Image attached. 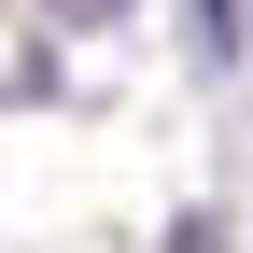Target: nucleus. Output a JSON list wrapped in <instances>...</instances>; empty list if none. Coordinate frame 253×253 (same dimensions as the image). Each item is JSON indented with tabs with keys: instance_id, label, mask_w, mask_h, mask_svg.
<instances>
[{
	"instance_id": "obj_1",
	"label": "nucleus",
	"mask_w": 253,
	"mask_h": 253,
	"mask_svg": "<svg viewBox=\"0 0 253 253\" xmlns=\"http://www.w3.org/2000/svg\"><path fill=\"white\" fill-rule=\"evenodd\" d=\"M56 14H113V0H56Z\"/></svg>"
}]
</instances>
